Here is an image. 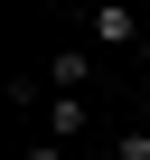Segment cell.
Masks as SVG:
<instances>
[{
    "label": "cell",
    "instance_id": "cell-2",
    "mask_svg": "<svg viewBox=\"0 0 150 160\" xmlns=\"http://www.w3.org/2000/svg\"><path fill=\"white\" fill-rule=\"evenodd\" d=\"M94 132V104L85 94H47V141H85Z\"/></svg>",
    "mask_w": 150,
    "mask_h": 160
},
{
    "label": "cell",
    "instance_id": "cell-4",
    "mask_svg": "<svg viewBox=\"0 0 150 160\" xmlns=\"http://www.w3.org/2000/svg\"><path fill=\"white\" fill-rule=\"evenodd\" d=\"M113 160H150V132H113Z\"/></svg>",
    "mask_w": 150,
    "mask_h": 160
},
{
    "label": "cell",
    "instance_id": "cell-1",
    "mask_svg": "<svg viewBox=\"0 0 150 160\" xmlns=\"http://www.w3.org/2000/svg\"><path fill=\"white\" fill-rule=\"evenodd\" d=\"M94 85V47H56L47 57V94H85Z\"/></svg>",
    "mask_w": 150,
    "mask_h": 160
},
{
    "label": "cell",
    "instance_id": "cell-6",
    "mask_svg": "<svg viewBox=\"0 0 150 160\" xmlns=\"http://www.w3.org/2000/svg\"><path fill=\"white\" fill-rule=\"evenodd\" d=\"M131 10H141V0H131Z\"/></svg>",
    "mask_w": 150,
    "mask_h": 160
},
{
    "label": "cell",
    "instance_id": "cell-3",
    "mask_svg": "<svg viewBox=\"0 0 150 160\" xmlns=\"http://www.w3.org/2000/svg\"><path fill=\"white\" fill-rule=\"evenodd\" d=\"M141 38V10L131 0H94V47H131Z\"/></svg>",
    "mask_w": 150,
    "mask_h": 160
},
{
    "label": "cell",
    "instance_id": "cell-5",
    "mask_svg": "<svg viewBox=\"0 0 150 160\" xmlns=\"http://www.w3.org/2000/svg\"><path fill=\"white\" fill-rule=\"evenodd\" d=\"M19 160H66V141H28V151H19Z\"/></svg>",
    "mask_w": 150,
    "mask_h": 160
}]
</instances>
